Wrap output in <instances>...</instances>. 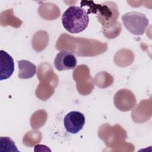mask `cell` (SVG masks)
I'll return each instance as SVG.
<instances>
[{
	"label": "cell",
	"instance_id": "277c9868",
	"mask_svg": "<svg viewBox=\"0 0 152 152\" xmlns=\"http://www.w3.org/2000/svg\"><path fill=\"white\" fill-rule=\"evenodd\" d=\"M85 124V116L78 111L68 113L64 119V124L67 132L75 134L82 129Z\"/></svg>",
	"mask_w": 152,
	"mask_h": 152
},
{
	"label": "cell",
	"instance_id": "5b68a950",
	"mask_svg": "<svg viewBox=\"0 0 152 152\" xmlns=\"http://www.w3.org/2000/svg\"><path fill=\"white\" fill-rule=\"evenodd\" d=\"M77 64V61L74 54L66 50L60 51L54 60L55 67L59 71L74 69Z\"/></svg>",
	"mask_w": 152,
	"mask_h": 152
},
{
	"label": "cell",
	"instance_id": "ba28073f",
	"mask_svg": "<svg viewBox=\"0 0 152 152\" xmlns=\"http://www.w3.org/2000/svg\"><path fill=\"white\" fill-rule=\"evenodd\" d=\"M118 91L119 92L122 97L124 99V101H122L121 102L116 103V107L120 110H122L123 105L124 104H125L124 111H128L131 110L135 106L136 103L135 97L134 94L131 91L126 89H122Z\"/></svg>",
	"mask_w": 152,
	"mask_h": 152
},
{
	"label": "cell",
	"instance_id": "9c48e42d",
	"mask_svg": "<svg viewBox=\"0 0 152 152\" xmlns=\"http://www.w3.org/2000/svg\"><path fill=\"white\" fill-rule=\"evenodd\" d=\"M1 147H11L13 150V151H18L13 141L11 140L9 137H1Z\"/></svg>",
	"mask_w": 152,
	"mask_h": 152
},
{
	"label": "cell",
	"instance_id": "7a4b0ae2",
	"mask_svg": "<svg viewBox=\"0 0 152 152\" xmlns=\"http://www.w3.org/2000/svg\"><path fill=\"white\" fill-rule=\"evenodd\" d=\"M89 23L88 14L82 7L70 6L62 16L63 27L71 33H78L84 31Z\"/></svg>",
	"mask_w": 152,
	"mask_h": 152
},
{
	"label": "cell",
	"instance_id": "52a82bcc",
	"mask_svg": "<svg viewBox=\"0 0 152 152\" xmlns=\"http://www.w3.org/2000/svg\"><path fill=\"white\" fill-rule=\"evenodd\" d=\"M18 65V78L28 79L32 78L36 73V66L27 60L17 61Z\"/></svg>",
	"mask_w": 152,
	"mask_h": 152
},
{
	"label": "cell",
	"instance_id": "8992f818",
	"mask_svg": "<svg viewBox=\"0 0 152 152\" xmlns=\"http://www.w3.org/2000/svg\"><path fill=\"white\" fill-rule=\"evenodd\" d=\"M14 71L13 58L4 50H0V80L9 78Z\"/></svg>",
	"mask_w": 152,
	"mask_h": 152
},
{
	"label": "cell",
	"instance_id": "3957f363",
	"mask_svg": "<svg viewBox=\"0 0 152 152\" xmlns=\"http://www.w3.org/2000/svg\"><path fill=\"white\" fill-rule=\"evenodd\" d=\"M121 19L125 28L135 35L143 34L148 25V20L145 15L136 11L126 12Z\"/></svg>",
	"mask_w": 152,
	"mask_h": 152
},
{
	"label": "cell",
	"instance_id": "6da1fadb",
	"mask_svg": "<svg viewBox=\"0 0 152 152\" xmlns=\"http://www.w3.org/2000/svg\"><path fill=\"white\" fill-rule=\"evenodd\" d=\"M81 6H88V14H96L98 21L102 24L103 28L113 26L119 16V11L115 3L104 2L101 4H95L93 1H81Z\"/></svg>",
	"mask_w": 152,
	"mask_h": 152
}]
</instances>
